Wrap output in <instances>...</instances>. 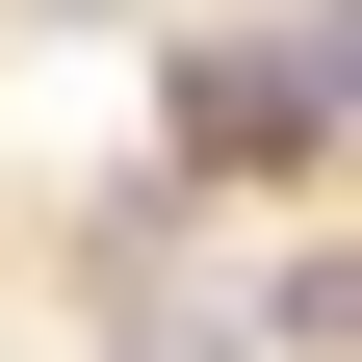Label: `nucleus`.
Returning <instances> with one entry per match:
<instances>
[{
  "mask_svg": "<svg viewBox=\"0 0 362 362\" xmlns=\"http://www.w3.org/2000/svg\"><path fill=\"white\" fill-rule=\"evenodd\" d=\"M156 156L233 181V207L362 181V104H337V52H310V0H285V26H181V52H156Z\"/></svg>",
  "mask_w": 362,
  "mask_h": 362,
  "instance_id": "obj_1",
  "label": "nucleus"
},
{
  "mask_svg": "<svg viewBox=\"0 0 362 362\" xmlns=\"http://www.w3.org/2000/svg\"><path fill=\"white\" fill-rule=\"evenodd\" d=\"M104 362H259V310H156V337H104Z\"/></svg>",
  "mask_w": 362,
  "mask_h": 362,
  "instance_id": "obj_2",
  "label": "nucleus"
},
{
  "mask_svg": "<svg viewBox=\"0 0 362 362\" xmlns=\"http://www.w3.org/2000/svg\"><path fill=\"white\" fill-rule=\"evenodd\" d=\"M310 52H337V104H362V0H310Z\"/></svg>",
  "mask_w": 362,
  "mask_h": 362,
  "instance_id": "obj_3",
  "label": "nucleus"
},
{
  "mask_svg": "<svg viewBox=\"0 0 362 362\" xmlns=\"http://www.w3.org/2000/svg\"><path fill=\"white\" fill-rule=\"evenodd\" d=\"M337 207H362V181H337Z\"/></svg>",
  "mask_w": 362,
  "mask_h": 362,
  "instance_id": "obj_5",
  "label": "nucleus"
},
{
  "mask_svg": "<svg viewBox=\"0 0 362 362\" xmlns=\"http://www.w3.org/2000/svg\"><path fill=\"white\" fill-rule=\"evenodd\" d=\"M26 26H104V0H26Z\"/></svg>",
  "mask_w": 362,
  "mask_h": 362,
  "instance_id": "obj_4",
  "label": "nucleus"
}]
</instances>
